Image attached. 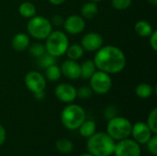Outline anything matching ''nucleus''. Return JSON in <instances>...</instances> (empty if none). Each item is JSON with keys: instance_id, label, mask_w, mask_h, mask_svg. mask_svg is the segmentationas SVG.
Listing matches in <instances>:
<instances>
[{"instance_id": "1", "label": "nucleus", "mask_w": 157, "mask_h": 156, "mask_svg": "<svg viewBox=\"0 0 157 156\" xmlns=\"http://www.w3.org/2000/svg\"><path fill=\"white\" fill-rule=\"evenodd\" d=\"M93 61L98 70L109 74H116L122 72L127 63L122 50L114 45H103L96 51Z\"/></svg>"}, {"instance_id": "2", "label": "nucleus", "mask_w": 157, "mask_h": 156, "mask_svg": "<svg viewBox=\"0 0 157 156\" xmlns=\"http://www.w3.org/2000/svg\"><path fill=\"white\" fill-rule=\"evenodd\" d=\"M115 141L107 132H95L87 138V152L94 156H110L115 149Z\"/></svg>"}, {"instance_id": "3", "label": "nucleus", "mask_w": 157, "mask_h": 156, "mask_svg": "<svg viewBox=\"0 0 157 156\" xmlns=\"http://www.w3.org/2000/svg\"><path fill=\"white\" fill-rule=\"evenodd\" d=\"M86 120L85 109L76 104H68L62 110L61 121L63 127L69 131H75Z\"/></svg>"}, {"instance_id": "4", "label": "nucleus", "mask_w": 157, "mask_h": 156, "mask_svg": "<svg viewBox=\"0 0 157 156\" xmlns=\"http://www.w3.org/2000/svg\"><path fill=\"white\" fill-rule=\"evenodd\" d=\"M46 52L53 57H61L65 54L69 46V39L67 35L61 30H52L45 39Z\"/></svg>"}, {"instance_id": "5", "label": "nucleus", "mask_w": 157, "mask_h": 156, "mask_svg": "<svg viewBox=\"0 0 157 156\" xmlns=\"http://www.w3.org/2000/svg\"><path fill=\"white\" fill-rule=\"evenodd\" d=\"M132 124L128 119L121 116H115L109 120L106 132L114 141H121L129 138L132 132Z\"/></svg>"}, {"instance_id": "6", "label": "nucleus", "mask_w": 157, "mask_h": 156, "mask_svg": "<svg viewBox=\"0 0 157 156\" xmlns=\"http://www.w3.org/2000/svg\"><path fill=\"white\" fill-rule=\"evenodd\" d=\"M27 30L36 40H45L52 31V22L42 16H34L27 23Z\"/></svg>"}, {"instance_id": "7", "label": "nucleus", "mask_w": 157, "mask_h": 156, "mask_svg": "<svg viewBox=\"0 0 157 156\" xmlns=\"http://www.w3.org/2000/svg\"><path fill=\"white\" fill-rule=\"evenodd\" d=\"M88 80L89 86L93 93L98 95L108 94L112 87V79L110 74L99 70L96 71Z\"/></svg>"}, {"instance_id": "8", "label": "nucleus", "mask_w": 157, "mask_h": 156, "mask_svg": "<svg viewBox=\"0 0 157 156\" xmlns=\"http://www.w3.org/2000/svg\"><path fill=\"white\" fill-rule=\"evenodd\" d=\"M141 146L133 139H123L115 144V156H141Z\"/></svg>"}, {"instance_id": "9", "label": "nucleus", "mask_w": 157, "mask_h": 156, "mask_svg": "<svg viewBox=\"0 0 157 156\" xmlns=\"http://www.w3.org/2000/svg\"><path fill=\"white\" fill-rule=\"evenodd\" d=\"M24 84L31 93L44 91L47 85V80L43 74L38 71H29L24 77Z\"/></svg>"}, {"instance_id": "10", "label": "nucleus", "mask_w": 157, "mask_h": 156, "mask_svg": "<svg viewBox=\"0 0 157 156\" xmlns=\"http://www.w3.org/2000/svg\"><path fill=\"white\" fill-rule=\"evenodd\" d=\"M54 94L57 99H59L61 102L67 104L73 103L77 98L76 88L73 85L67 83L59 84L55 87Z\"/></svg>"}, {"instance_id": "11", "label": "nucleus", "mask_w": 157, "mask_h": 156, "mask_svg": "<svg viewBox=\"0 0 157 156\" xmlns=\"http://www.w3.org/2000/svg\"><path fill=\"white\" fill-rule=\"evenodd\" d=\"M63 26L67 33L77 35L84 31L86 28V20L79 15H71L63 20Z\"/></svg>"}, {"instance_id": "12", "label": "nucleus", "mask_w": 157, "mask_h": 156, "mask_svg": "<svg viewBox=\"0 0 157 156\" xmlns=\"http://www.w3.org/2000/svg\"><path fill=\"white\" fill-rule=\"evenodd\" d=\"M131 135L132 136L133 140L141 145L147 143V142L153 136V132L151 131L146 122L138 121L132 126Z\"/></svg>"}, {"instance_id": "13", "label": "nucleus", "mask_w": 157, "mask_h": 156, "mask_svg": "<svg viewBox=\"0 0 157 156\" xmlns=\"http://www.w3.org/2000/svg\"><path fill=\"white\" fill-rule=\"evenodd\" d=\"M104 44L103 37L98 32H88L84 35L81 40V46L84 51H97Z\"/></svg>"}, {"instance_id": "14", "label": "nucleus", "mask_w": 157, "mask_h": 156, "mask_svg": "<svg viewBox=\"0 0 157 156\" xmlns=\"http://www.w3.org/2000/svg\"><path fill=\"white\" fill-rule=\"evenodd\" d=\"M60 68L62 74L70 80H76L81 77V67L76 61L70 59L65 60L63 62Z\"/></svg>"}, {"instance_id": "15", "label": "nucleus", "mask_w": 157, "mask_h": 156, "mask_svg": "<svg viewBox=\"0 0 157 156\" xmlns=\"http://www.w3.org/2000/svg\"><path fill=\"white\" fill-rule=\"evenodd\" d=\"M12 47L17 51H23L27 50L30 44L29 36L23 32H18L12 38Z\"/></svg>"}, {"instance_id": "16", "label": "nucleus", "mask_w": 157, "mask_h": 156, "mask_svg": "<svg viewBox=\"0 0 157 156\" xmlns=\"http://www.w3.org/2000/svg\"><path fill=\"white\" fill-rule=\"evenodd\" d=\"M80 13H81L80 16L83 17L85 19L94 18L98 13V6L96 2H92V1L86 2L81 6Z\"/></svg>"}, {"instance_id": "17", "label": "nucleus", "mask_w": 157, "mask_h": 156, "mask_svg": "<svg viewBox=\"0 0 157 156\" xmlns=\"http://www.w3.org/2000/svg\"><path fill=\"white\" fill-rule=\"evenodd\" d=\"M134 30L138 36L142 38H148L154 31V29L148 21L142 19L135 23Z\"/></svg>"}, {"instance_id": "18", "label": "nucleus", "mask_w": 157, "mask_h": 156, "mask_svg": "<svg viewBox=\"0 0 157 156\" xmlns=\"http://www.w3.org/2000/svg\"><path fill=\"white\" fill-rule=\"evenodd\" d=\"M36 12H37L36 6L31 2H28V1L22 2L18 6V13L24 18L29 19L30 17L36 15Z\"/></svg>"}, {"instance_id": "19", "label": "nucleus", "mask_w": 157, "mask_h": 156, "mask_svg": "<svg viewBox=\"0 0 157 156\" xmlns=\"http://www.w3.org/2000/svg\"><path fill=\"white\" fill-rule=\"evenodd\" d=\"M79 131V133L84 138H88L91 135H93L96 132L97 125L94 120H85L77 129Z\"/></svg>"}, {"instance_id": "20", "label": "nucleus", "mask_w": 157, "mask_h": 156, "mask_svg": "<svg viewBox=\"0 0 157 156\" xmlns=\"http://www.w3.org/2000/svg\"><path fill=\"white\" fill-rule=\"evenodd\" d=\"M135 94L138 97L146 99L153 96L154 94V88L150 84L147 83H141L139 84L135 88Z\"/></svg>"}, {"instance_id": "21", "label": "nucleus", "mask_w": 157, "mask_h": 156, "mask_svg": "<svg viewBox=\"0 0 157 156\" xmlns=\"http://www.w3.org/2000/svg\"><path fill=\"white\" fill-rule=\"evenodd\" d=\"M84 49L80 44H72L69 45L67 48V51L65 52V54L67 55L68 59L70 60H74V61H77L79 59H81L84 55Z\"/></svg>"}, {"instance_id": "22", "label": "nucleus", "mask_w": 157, "mask_h": 156, "mask_svg": "<svg viewBox=\"0 0 157 156\" xmlns=\"http://www.w3.org/2000/svg\"><path fill=\"white\" fill-rule=\"evenodd\" d=\"M81 67V77L84 79H89L93 74L97 71V67L94 63L93 60H86L82 64H80Z\"/></svg>"}, {"instance_id": "23", "label": "nucleus", "mask_w": 157, "mask_h": 156, "mask_svg": "<svg viewBox=\"0 0 157 156\" xmlns=\"http://www.w3.org/2000/svg\"><path fill=\"white\" fill-rule=\"evenodd\" d=\"M45 78L46 80L50 82H56L58 81L62 76V72L60 66H58L56 63L49 66L45 69Z\"/></svg>"}, {"instance_id": "24", "label": "nucleus", "mask_w": 157, "mask_h": 156, "mask_svg": "<svg viewBox=\"0 0 157 156\" xmlns=\"http://www.w3.org/2000/svg\"><path fill=\"white\" fill-rule=\"evenodd\" d=\"M55 147L57 149V151L63 154H68L70 153H72V151L74 150V144L73 142L69 139H60L56 142Z\"/></svg>"}, {"instance_id": "25", "label": "nucleus", "mask_w": 157, "mask_h": 156, "mask_svg": "<svg viewBox=\"0 0 157 156\" xmlns=\"http://www.w3.org/2000/svg\"><path fill=\"white\" fill-rule=\"evenodd\" d=\"M55 63H56V58L49 54L48 52H45L43 55L37 58V64L42 69H46L49 66L55 64Z\"/></svg>"}, {"instance_id": "26", "label": "nucleus", "mask_w": 157, "mask_h": 156, "mask_svg": "<svg viewBox=\"0 0 157 156\" xmlns=\"http://www.w3.org/2000/svg\"><path fill=\"white\" fill-rule=\"evenodd\" d=\"M28 49H29V54L35 58H39L46 52L45 46L41 43H38V42L33 43V44H29Z\"/></svg>"}, {"instance_id": "27", "label": "nucleus", "mask_w": 157, "mask_h": 156, "mask_svg": "<svg viewBox=\"0 0 157 156\" xmlns=\"http://www.w3.org/2000/svg\"><path fill=\"white\" fill-rule=\"evenodd\" d=\"M146 124L150 128L153 134L157 133V108H155L148 115Z\"/></svg>"}, {"instance_id": "28", "label": "nucleus", "mask_w": 157, "mask_h": 156, "mask_svg": "<svg viewBox=\"0 0 157 156\" xmlns=\"http://www.w3.org/2000/svg\"><path fill=\"white\" fill-rule=\"evenodd\" d=\"M132 0H111V6L114 9L123 11L128 9L132 6Z\"/></svg>"}, {"instance_id": "29", "label": "nucleus", "mask_w": 157, "mask_h": 156, "mask_svg": "<svg viewBox=\"0 0 157 156\" xmlns=\"http://www.w3.org/2000/svg\"><path fill=\"white\" fill-rule=\"evenodd\" d=\"M76 92H77V97L81 99H88L93 95V91L90 88V86H81L78 89H76Z\"/></svg>"}, {"instance_id": "30", "label": "nucleus", "mask_w": 157, "mask_h": 156, "mask_svg": "<svg viewBox=\"0 0 157 156\" xmlns=\"http://www.w3.org/2000/svg\"><path fill=\"white\" fill-rule=\"evenodd\" d=\"M148 151L154 156L157 155V136L156 134H154L151 139L146 143Z\"/></svg>"}, {"instance_id": "31", "label": "nucleus", "mask_w": 157, "mask_h": 156, "mask_svg": "<svg viewBox=\"0 0 157 156\" xmlns=\"http://www.w3.org/2000/svg\"><path fill=\"white\" fill-rule=\"evenodd\" d=\"M117 112H118V110H117L116 107L115 106H112V105H109V106H108L105 108V110H104V116H105V118L107 120H110L113 117L117 116Z\"/></svg>"}, {"instance_id": "32", "label": "nucleus", "mask_w": 157, "mask_h": 156, "mask_svg": "<svg viewBox=\"0 0 157 156\" xmlns=\"http://www.w3.org/2000/svg\"><path fill=\"white\" fill-rule=\"evenodd\" d=\"M149 38V44L150 47L152 48V50L154 51H157V30L154 29V31L152 32V34L148 37Z\"/></svg>"}, {"instance_id": "33", "label": "nucleus", "mask_w": 157, "mask_h": 156, "mask_svg": "<svg viewBox=\"0 0 157 156\" xmlns=\"http://www.w3.org/2000/svg\"><path fill=\"white\" fill-rule=\"evenodd\" d=\"M6 129L4 128L3 125L0 124V146H2L6 141Z\"/></svg>"}, {"instance_id": "34", "label": "nucleus", "mask_w": 157, "mask_h": 156, "mask_svg": "<svg viewBox=\"0 0 157 156\" xmlns=\"http://www.w3.org/2000/svg\"><path fill=\"white\" fill-rule=\"evenodd\" d=\"M52 25H55V26H60V25H63V17L60 16V15H55L53 17H52V21H51Z\"/></svg>"}, {"instance_id": "35", "label": "nucleus", "mask_w": 157, "mask_h": 156, "mask_svg": "<svg viewBox=\"0 0 157 156\" xmlns=\"http://www.w3.org/2000/svg\"><path fill=\"white\" fill-rule=\"evenodd\" d=\"M34 97L36 100H43L45 98V92L44 91H40V92H37V93H34Z\"/></svg>"}, {"instance_id": "36", "label": "nucleus", "mask_w": 157, "mask_h": 156, "mask_svg": "<svg viewBox=\"0 0 157 156\" xmlns=\"http://www.w3.org/2000/svg\"><path fill=\"white\" fill-rule=\"evenodd\" d=\"M66 0H49V2L53 5V6H60V5H63Z\"/></svg>"}, {"instance_id": "37", "label": "nucleus", "mask_w": 157, "mask_h": 156, "mask_svg": "<svg viewBox=\"0 0 157 156\" xmlns=\"http://www.w3.org/2000/svg\"><path fill=\"white\" fill-rule=\"evenodd\" d=\"M147 2H148L150 5L154 6H157V0H147Z\"/></svg>"}, {"instance_id": "38", "label": "nucleus", "mask_w": 157, "mask_h": 156, "mask_svg": "<svg viewBox=\"0 0 157 156\" xmlns=\"http://www.w3.org/2000/svg\"><path fill=\"white\" fill-rule=\"evenodd\" d=\"M79 156H94V155L90 154L89 153H85V154H80Z\"/></svg>"}, {"instance_id": "39", "label": "nucleus", "mask_w": 157, "mask_h": 156, "mask_svg": "<svg viewBox=\"0 0 157 156\" xmlns=\"http://www.w3.org/2000/svg\"><path fill=\"white\" fill-rule=\"evenodd\" d=\"M89 1H92V2H96V3H98V2H100V1H102V0H89Z\"/></svg>"}]
</instances>
